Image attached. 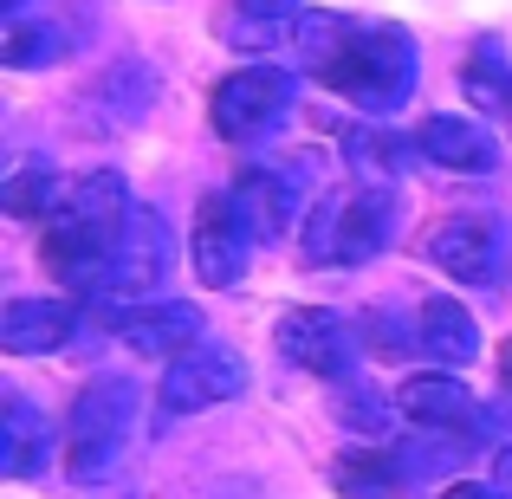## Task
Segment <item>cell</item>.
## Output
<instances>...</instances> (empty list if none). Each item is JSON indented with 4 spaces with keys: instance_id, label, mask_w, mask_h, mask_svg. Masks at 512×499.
I'll return each instance as SVG.
<instances>
[{
    "instance_id": "obj_23",
    "label": "cell",
    "mask_w": 512,
    "mask_h": 499,
    "mask_svg": "<svg viewBox=\"0 0 512 499\" xmlns=\"http://www.w3.org/2000/svg\"><path fill=\"white\" fill-rule=\"evenodd\" d=\"M59 52H65V33L52 20H26V13H13V20H7V39H0V65H7V72L52 65Z\"/></svg>"
},
{
    "instance_id": "obj_13",
    "label": "cell",
    "mask_w": 512,
    "mask_h": 499,
    "mask_svg": "<svg viewBox=\"0 0 512 499\" xmlns=\"http://www.w3.org/2000/svg\"><path fill=\"white\" fill-rule=\"evenodd\" d=\"M415 150H422L428 163L454 169V175H487L493 163H500V150H493L487 124H480V117H454V111L428 117V124L415 130Z\"/></svg>"
},
{
    "instance_id": "obj_1",
    "label": "cell",
    "mask_w": 512,
    "mask_h": 499,
    "mask_svg": "<svg viewBox=\"0 0 512 499\" xmlns=\"http://www.w3.org/2000/svg\"><path fill=\"white\" fill-rule=\"evenodd\" d=\"M305 65L357 111H396L415 91V39L389 20H344V13H305L299 20Z\"/></svg>"
},
{
    "instance_id": "obj_21",
    "label": "cell",
    "mask_w": 512,
    "mask_h": 499,
    "mask_svg": "<svg viewBox=\"0 0 512 499\" xmlns=\"http://www.w3.org/2000/svg\"><path fill=\"white\" fill-rule=\"evenodd\" d=\"M331 480H338L344 499H389L402 487V467H396V454H383V448H350V454H338Z\"/></svg>"
},
{
    "instance_id": "obj_29",
    "label": "cell",
    "mask_w": 512,
    "mask_h": 499,
    "mask_svg": "<svg viewBox=\"0 0 512 499\" xmlns=\"http://www.w3.org/2000/svg\"><path fill=\"white\" fill-rule=\"evenodd\" d=\"M26 7V0H0V13H7V20H13V13H20Z\"/></svg>"
},
{
    "instance_id": "obj_22",
    "label": "cell",
    "mask_w": 512,
    "mask_h": 499,
    "mask_svg": "<svg viewBox=\"0 0 512 499\" xmlns=\"http://www.w3.org/2000/svg\"><path fill=\"white\" fill-rule=\"evenodd\" d=\"M461 85L480 111H512V65H506V46L500 39H480L461 65Z\"/></svg>"
},
{
    "instance_id": "obj_24",
    "label": "cell",
    "mask_w": 512,
    "mask_h": 499,
    "mask_svg": "<svg viewBox=\"0 0 512 499\" xmlns=\"http://www.w3.org/2000/svg\"><path fill=\"white\" fill-rule=\"evenodd\" d=\"M344 156H350V169H357V175H370V182H383V175H396V163L409 156V143H389L383 130H350Z\"/></svg>"
},
{
    "instance_id": "obj_12",
    "label": "cell",
    "mask_w": 512,
    "mask_h": 499,
    "mask_svg": "<svg viewBox=\"0 0 512 499\" xmlns=\"http://www.w3.org/2000/svg\"><path fill=\"white\" fill-rule=\"evenodd\" d=\"M78 331V305L72 299H7L0 305V344L13 357H46Z\"/></svg>"
},
{
    "instance_id": "obj_16",
    "label": "cell",
    "mask_w": 512,
    "mask_h": 499,
    "mask_svg": "<svg viewBox=\"0 0 512 499\" xmlns=\"http://www.w3.org/2000/svg\"><path fill=\"white\" fill-rule=\"evenodd\" d=\"M299 20H305L299 0H227L221 39L234 52H273L286 33H299Z\"/></svg>"
},
{
    "instance_id": "obj_14",
    "label": "cell",
    "mask_w": 512,
    "mask_h": 499,
    "mask_svg": "<svg viewBox=\"0 0 512 499\" xmlns=\"http://www.w3.org/2000/svg\"><path fill=\"white\" fill-rule=\"evenodd\" d=\"M52 454V422L33 409L26 396L0 402V474L7 480H33Z\"/></svg>"
},
{
    "instance_id": "obj_15",
    "label": "cell",
    "mask_w": 512,
    "mask_h": 499,
    "mask_svg": "<svg viewBox=\"0 0 512 499\" xmlns=\"http://www.w3.org/2000/svg\"><path fill=\"white\" fill-rule=\"evenodd\" d=\"M415 344H422L441 370H454V363L480 357V325L461 299H422V312H415Z\"/></svg>"
},
{
    "instance_id": "obj_4",
    "label": "cell",
    "mask_w": 512,
    "mask_h": 499,
    "mask_svg": "<svg viewBox=\"0 0 512 499\" xmlns=\"http://www.w3.org/2000/svg\"><path fill=\"white\" fill-rule=\"evenodd\" d=\"M240 389H247V363H240V350L201 337V344H188L182 357H169L163 383H156V402H163V415H201V409L234 402Z\"/></svg>"
},
{
    "instance_id": "obj_19",
    "label": "cell",
    "mask_w": 512,
    "mask_h": 499,
    "mask_svg": "<svg viewBox=\"0 0 512 499\" xmlns=\"http://www.w3.org/2000/svg\"><path fill=\"white\" fill-rule=\"evenodd\" d=\"M59 195H65V182L46 156H26V163L0 182V208H7L13 221H52V214H59Z\"/></svg>"
},
{
    "instance_id": "obj_18",
    "label": "cell",
    "mask_w": 512,
    "mask_h": 499,
    "mask_svg": "<svg viewBox=\"0 0 512 499\" xmlns=\"http://www.w3.org/2000/svg\"><path fill=\"white\" fill-rule=\"evenodd\" d=\"M201 312L195 305H143V312L124 318V344L137 357H182L188 344H201Z\"/></svg>"
},
{
    "instance_id": "obj_11",
    "label": "cell",
    "mask_w": 512,
    "mask_h": 499,
    "mask_svg": "<svg viewBox=\"0 0 512 499\" xmlns=\"http://www.w3.org/2000/svg\"><path fill=\"white\" fill-rule=\"evenodd\" d=\"M428 253H435V266L448 279L480 286V279L500 273V221H493V214H448V221L428 234Z\"/></svg>"
},
{
    "instance_id": "obj_27",
    "label": "cell",
    "mask_w": 512,
    "mask_h": 499,
    "mask_svg": "<svg viewBox=\"0 0 512 499\" xmlns=\"http://www.w3.org/2000/svg\"><path fill=\"white\" fill-rule=\"evenodd\" d=\"M493 487H500V499H512V448L493 454Z\"/></svg>"
},
{
    "instance_id": "obj_25",
    "label": "cell",
    "mask_w": 512,
    "mask_h": 499,
    "mask_svg": "<svg viewBox=\"0 0 512 499\" xmlns=\"http://www.w3.org/2000/svg\"><path fill=\"white\" fill-rule=\"evenodd\" d=\"M344 422H350V428H357V422H370L376 435H383V409H376L370 396H363V402H357V396H344Z\"/></svg>"
},
{
    "instance_id": "obj_6",
    "label": "cell",
    "mask_w": 512,
    "mask_h": 499,
    "mask_svg": "<svg viewBox=\"0 0 512 499\" xmlns=\"http://www.w3.org/2000/svg\"><path fill=\"white\" fill-rule=\"evenodd\" d=\"M169 260H175V240H169L163 208H130L124 234H117V253L98 279V299H137V292H150L169 273Z\"/></svg>"
},
{
    "instance_id": "obj_26",
    "label": "cell",
    "mask_w": 512,
    "mask_h": 499,
    "mask_svg": "<svg viewBox=\"0 0 512 499\" xmlns=\"http://www.w3.org/2000/svg\"><path fill=\"white\" fill-rule=\"evenodd\" d=\"M441 499H500V487H480V480H454V487H441Z\"/></svg>"
},
{
    "instance_id": "obj_7",
    "label": "cell",
    "mask_w": 512,
    "mask_h": 499,
    "mask_svg": "<svg viewBox=\"0 0 512 499\" xmlns=\"http://www.w3.org/2000/svg\"><path fill=\"white\" fill-rule=\"evenodd\" d=\"M273 337H279V350H286V363H299V370H312V376H331V383H344L350 363H357V331H350V318L331 312V305H292Z\"/></svg>"
},
{
    "instance_id": "obj_28",
    "label": "cell",
    "mask_w": 512,
    "mask_h": 499,
    "mask_svg": "<svg viewBox=\"0 0 512 499\" xmlns=\"http://www.w3.org/2000/svg\"><path fill=\"white\" fill-rule=\"evenodd\" d=\"M500 383H506V402H512V337H506V350H500Z\"/></svg>"
},
{
    "instance_id": "obj_3",
    "label": "cell",
    "mask_w": 512,
    "mask_h": 499,
    "mask_svg": "<svg viewBox=\"0 0 512 499\" xmlns=\"http://www.w3.org/2000/svg\"><path fill=\"white\" fill-rule=\"evenodd\" d=\"M130 428H137V383L130 376H91L72 396V415H65V480L72 487L104 480L111 461L124 454Z\"/></svg>"
},
{
    "instance_id": "obj_17",
    "label": "cell",
    "mask_w": 512,
    "mask_h": 499,
    "mask_svg": "<svg viewBox=\"0 0 512 499\" xmlns=\"http://www.w3.org/2000/svg\"><path fill=\"white\" fill-rule=\"evenodd\" d=\"M52 221H91V227H124L130 221V182L124 169H85L65 182Z\"/></svg>"
},
{
    "instance_id": "obj_9",
    "label": "cell",
    "mask_w": 512,
    "mask_h": 499,
    "mask_svg": "<svg viewBox=\"0 0 512 499\" xmlns=\"http://www.w3.org/2000/svg\"><path fill=\"white\" fill-rule=\"evenodd\" d=\"M305 195H312L305 163H279V169L253 163V169H240V182H234V201H240V214H247L253 240H286L292 221H299V208H305Z\"/></svg>"
},
{
    "instance_id": "obj_5",
    "label": "cell",
    "mask_w": 512,
    "mask_h": 499,
    "mask_svg": "<svg viewBox=\"0 0 512 499\" xmlns=\"http://www.w3.org/2000/svg\"><path fill=\"white\" fill-rule=\"evenodd\" d=\"M286 104H292V72H279V65H247V72H227L221 85H214L208 117L227 143H253L286 117Z\"/></svg>"
},
{
    "instance_id": "obj_20",
    "label": "cell",
    "mask_w": 512,
    "mask_h": 499,
    "mask_svg": "<svg viewBox=\"0 0 512 499\" xmlns=\"http://www.w3.org/2000/svg\"><path fill=\"white\" fill-rule=\"evenodd\" d=\"M467 448H480V441H467V435H448V428H422V435L409 441V448H396V467H402V487H422V480H441V474H454V467L467 461Z\"/></svg>"
},
{
    "instance_id": "obj_10",
    "label": "cell",
    "mask_w": 512,
    "mask_h": 499,
    "mask_svg": "<svg viewBox=\"0 0 512 499\" xmlns=\"http://www.w3.org/2000/svg\"><path fill=\"white\" fill-rule=\"evenodd\" d=\"M402 415H409L415 428H448V435H467V441L493 435V422L474 402V389L448 370H415L409 383H402Z\"/></svg>"
},
{
    "instance_id": "obj_8",
    "label": "cell",
    "mask_w": 512,
    "mask_h": 499,
    "mask_svg": "<svg viewBox=\"0 0 512 499\" xmlns=\"http://www.w3.org/2000/svg\"><path fill=\"white\" fill-rule=\"evenodd\" d=\"M247 253H253V227L247 214H240L234 188L227 195H208L195 208V273L201 286H240V273H247Z\"/></svg>"
},
{
    "instance_id": "obj_2",
    "label": "cell",
    "mask_w": 512,
    "mask_h": 499,
    "mask_svg": "<svg viewBox=\"0 0 512 499\" xmlns=\"http://www.w3.org/2000/svg\"><path fill=\"white\" fill-rule=\"evenodd\" d=\"M396 240V188L357 182L344 195H325L305 227V260L312 266H363Z\"/></svg>"
}]
</instances>
